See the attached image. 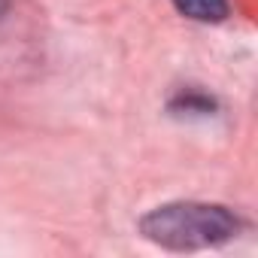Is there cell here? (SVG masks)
<instances>
[{"mask_svg": "<svg viewBox=\"0 0 258 258\" xmlns=\"http://www.w3.org/2000/svg\"><path fill=\"white\" fill-rule=\"evenodd\" d=\"M237 228H240V222L228 207L195 204V201L164 204V207L152 210L149 216H143V222H140V231L146 240H152L164 249H176V252L222 246L237 234Z\"/></svg>", "mask_w": 258, "mask_h": 258, "instance_id": "obj_1", "label": "cell"}, {"mask_svg": "<svg viewBox=\"0 0 258 258\" xmlns=\"http://www.w3.org/2000/svg\"><path fill=\"white\" fill-rule=\"evenodd\" d=\"M173 7L195 22H222L228 16V0H173Z\"/></svg>", "mask_w": 258, "mask_h": 258, "instance_id": "obj_2", "label": "cell"}, {"mask_svg": "<svg viewBox=\"0 0 258 258\" xmlns=\"http://www.w3.org/2000/svg\"><path fill=\"white\" fill-rule=\"evenodd\" d=\"M10 4H13V0H0V19H4V16H7V10H10Z\"/></svg>", "mask_w": 258, "mask_h": 258, "instance_id": "obj_3", "label": "cell"}]
</instances>
